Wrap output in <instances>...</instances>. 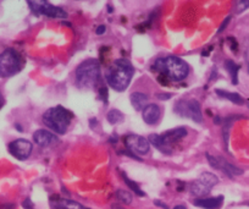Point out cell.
Returning <instances> with one entry per match:
<instances>
[{
	"mask_svg": "<svg viewBox=\"0 0 249 209\" xmlns=\"http://www.w3.org/2000/svg\"><path fill=\"white\" fill-rule=\"evenodd\" d=\"M135 74L132 64L127 59H117L105 70V80L117 92H124L130 86Z\"/></svg>",
	"mask_w": 249,
	"mask_h": 209,
	"instance_id": "cell-1",
	"label": "cell"
},
{
	"mask_svg": "<svg viewBox=\"0 0 249 209\" xmlns=\"http://www.w3.org/2000/svg\"><path fill=\"white\" fill-rule=\"evenodd\" d=\"M153 69L159 71L167 80L174 81V82L183 81L190 74V66L187 65V62L174 55L157 59V61L153 65Z\"/></svg>",
	"mask_w": 249,
	"mask_h": 209,
	"instance_id": "cell-2",
	"label": "cell"
},
{
	"mask_svg": "<svg viewBox=\"0 0 249 209\" xmlns=\"http://www.w3.org/2000/svg\"><path fill=\"white\" fill-rule=\"evenodd\" d=\"M72 117L73 115L70 110L61 105H57V107L50 108L43 114V122L48 129H50L55 133L64 134L68 131Z\"/></svg>",
	"mask_w": 249,
	"mask_h": 209,
	"instance_id": "cell-3",
	"label": "cell"
},
{
	"mask_svg": "<svg viewBox=\"0 0 249 209\" xmlns=\"http://www.w3.org/2000/svg\"><path fill=\"white\" fill-rule=\"evenodd\" d=\"M100 80V64L97 59H88L76 69V83L80 88H94Z\"/></svg>",
	"mask_w": 249,
	"mask_h": 209,
	"instance_id": "cell-4",
	"label": "cell"
},
{
	"mask_svg": "<svg viewBox=\"0 0 249 209\" xmlns=\"http://www.w3.org/2000/svg\"><path fill=\"white\" fill-rule=\"evenodd\" d=\"M23 60L20 53L13 48H8L0 53V77H11L20 73Z\"/></svg>",
	"mask_w": 249,
	"mask_h": 209,
	"instance_id": "cell-5",
	"label": "cell"
},
{
	"mask_svg": "<svg viewBox=\"0 0 249 209\" xmlns=\"http://www.w3.org/2000/svg\"><path fill=\"white\" fill-rule=\"evenodd\" d=\"M217 184H219V179H217L216 175L205 171L200 175L199 179L193 181V184L191 185V192H192V194L197 196L198 198H203V196L209 194L210 191Z\"/></svg>",
	"mask_w": 249,
	"mask_h": 209,
	"instance_id": "cell-6",
	"label": "cell"
},
{
	"mask_svg": "<svg viewBox=\"0 0 249 209\" xmlns=\"http://www.w3.org/2000/svg\"><path fill=\"white\" fill-rule=\"evenodd\" d=\"M35 15H44L52 19H68V13L59 6H54L47 1H27Z\"/></svg>",
	"mask_w": 249,
	"mask_h": 209,
	"instance_id": "cell-7",
	"label": "cell"
},
{
	"mask_svg": "<svg viewBox=\"0 0 249 209\" xmlns=\"http://www.w3.org/2000/svg\"><path fill=\"white\" fill-rule=\"evenodd\" d=\"M175 112L178 115L184 117H190L193 121L196 122H202L203 121V114H202V108L198 100L191 99V100H181L176 104Z\"/></svg>",
	"mask_w": 249,
	"mask_h": 209,
	"instance_id": "cell-8",
	"label": "cell"
},
{
	"mask_svg": "<svg viewBox=\"0 0 249 209\" xmlns=\"http://www.w3.org/2000/svg\"><path fill=\"white\" fill-rule=\"evenodd\" d=\"M33 146L30 141L23 138H18L9 143V152L13 157L18 160H26L30 158L32 153Z\"/></svg>",
	"mask_w": 249,
	"mask_h": 209,
	"instance_id": "cell-9",
	"label": "cell"
},
{
	"mask_svg": "<svg viewBox=\"0 0 249 209\" xmlns=\"http://www.w3.org/2000/svg\"><path fill=\"white\" fill-rule=\"evenodd\" d=\"M124 143L127 146L128 151L132 152L133 154L137 153L140 155H144L149 152V141L144 138V137L138 136V134H130V136H127L126 139H124Z\"/></svg>",
	"mask_w": 249,
	"mask_h": 209,
	"instance_id": "cell-10",
	"label": "cell"
},
{
	"mask_svg": "<svg viewBox=\"0 0 249 209\" xmlns=\"http://www.w3.org/2000/svg\"><path fill=\"white\" fill-rule=\"evenodd\" d=\"M33 139H35V142L38 146H40V147H49L53 143L56 142L57 137L56 134L48 131V130H37L33 133Z\"/></svg>",
	"mask_w": 249,
	"mask_h": 209,
	"instance_id": "cell-11",
	"label": "cell"
},
{
	"mask_svg": "<svg viewBox=\"0 0 249 209\" xmlns=\"http://www.w3.org/2000/svg\"><path fill=\"white\" fill-rule=\"evenodd\" d=\"M160 115H161V110H160L159 105L157 104H148L142 112L143 120L148 125L157 124L160 119Z\"/></svg>",
	"mask_w": 249,
	"mask_h": 209,
	"instance_id": "cell-12",
	"label": "cell"
},
{
	"mask_svg": "<svg viewBox=\"0 0 249 209\" xmlns=\"http://www.w3.org/2000/svg\"><path fill=\"white\" fill-rule=\"evenodd\" d=\"M195 206L204 209H220L224 203V196L209 197V198H197L193 201Z\"/></svg>",
	"mask_w": 249,
	"mask_h": 209,
	"instance_id": "cell-13",
	"label": "cell"
},
{
	"mask_svg": "<svg viewBox=\"0 0 249 209\" xmlns=\"http://www.w3.org/2000/svg\"><path fill=\"white\" fill-rule=\"evenodd\" d=\"M186 136H187V130L184 129V127H177V129L169 130V131L164 132V133L161 134V137L164 138L165 142L169 143V145H171V143L174 142H177V141H179V139H182Z\"/></svg>",
	"mask_w": 249,
	"mask_h": 209,
	"instance_id": "cell-14",
	"label": "cell"
},
{
	"mask_svg": "<svg viewBox=\"0 0 249 209\" xmlns=\"http://www.w3.org/2000/svg\"><path fill=\"white\" fill-rule=\"evenodd\" d=\"M148 141H149V143H152L158 151H160V152L164 153V154H171L172 153L171 145L165 142L164 138L161 137V134H150Z\"/></svg>",
	"mask_w": 249,
	"mask_h": 209,
	"instance_id": "cell-15",
	"label": "cell"
},
{
	"mask_svg": "<svg viewBox=\"0 0 249 209\" xmlns=\"http://www.w3.org/2000/svg\"><path fill=\"white\" fill-rule=\"evenodd\" d=\"M52 209H87L81 203L66 198H56L52 201Z\"/></svg>",
	"mask_w": 249,
	"mask_h": 209,
	"instance_id": "cell-16",
	"label": "cell"
},
{
	"mask_svg": "<svg viewBox=\"0 0 249 209\" xmlns=\"http://www.w3.org/2000/svg\"><path fill=\"white\" fill-rule=\"evenodd\" d=\"M217 159H219V165H220L219 170L224 171L225 174L229 175L230 177L238 176V175L243 174V170L239 169V168H237V167H234V165H232L231 163H229L227 160H225L224 158L217 157Z\"/></svg>",
	"mask_w": 249,
	"mask_h": 209,
	"instance_id": "cell-17",
	"label": "cell"
},
{
	"mask_svg": "<svg viewBox=\"0 0 249 209\" xmlns=\"http://www.w3.org/2000/svg\"><path fill=\"white\" fill-rule=\"evenodd\" d=\"M147 103H148V95H144V93L136 92L131 95V104H132L133 109H136L137 112L144 109V108L147 107Z\"/></svg>",
	"mask_w": 249,
	"mask_h": 209,
	"instance_id": "cell-18",
	"label": "cell"
},
{
	"mask_svg": "<svg viewBox=\"0 0 249 209\" xmlns=\"http://www.w3.org/2000/svg\"><path fill=\"white\" fill-rule=\"evenodd\" d=\"M225 67H226V70L230 73V75H231L232 83H233V85H237V83H238L239 71L238 65L234 64V61H232V60H226V61H225Z\"/></svg>",
	"mask_w": 249,
	"mask_h": 209,
	"instance_id": "cell-19",
	"label": "cell"
},
{
	"mask_svg": "<svg viewBox=\"0 0 249 209\" xmlns=\"http://www.w3.org/2000/svg\"><path fill=\"white\" fill-rule=\"evenodd\" d=\"M216 95H220L221 98H225V99L230 100V102L234 103V104L242 105L244 103L243 98H242L239 95H237V93H230V92H226V91L216 90Z\"/></svg>",
	"mask_w": 249,
	"mask_h": 209,
	"instance_id": "cell-20",
	"label": "cell"
},
{
	"mask_svg": "<svg viewBox=\"0 0 249 209\" xmlns=\"http://www.w3.org/2000/svg\"><path fill=\"white\" fill-rule=\"evenodd\" d=\"M124 114H122V113L117 109L110 110L107 115V120L109 121V124H111V125L119 124V122H121L122 120H124Z\"/></svg>",
	"mask_w": 249,
	"mask_h": 209,
	"instance_id": "cell-21",
	"label": "cell"
},
{
	"mask_svg": "<svg viewBox=\"0 0 249 209\" xmlns=\"http://www.w3.org/2000/svg\"><path fill=\"white\" fill-rule=\"evenodd\" d=\"M116 198L119 199V202H121L124 206H128V204L132 203V194L128 191H124V190H117L116 193H115Z\"/></svg>",
	"mask_w": 249,
	"mask_h": 209,
	"instance_id": "cell-22",
	"label": "cell"
},
{
	"mask_svg": "<svg viewBox=\"0 0 249 209\" xmlns=\"http://www.w3.org/2000/svg\"><path fill=\"white\" fill-rule=\"evenodd\" d=\"M122 179H124V181L126 182V185H127V186L130 187V189L132 190V191L135 192V193L137 194V196H140V197H144L145 196V193L142 191V190L140 189V186H138L137 182H135V181H132V180L128 179L127 175L122 174Z\"/></svg>",
	"mask_w": 249,
	"mask_h": 209,
	"instance_id": "cell-23",
	"label": "cell"
},
{
	"mask_svg": "<svg viewBox=\"0 0 249 209\" xmlns=\"http://www.w3.org/2000/svg\"><path fill=\"white\" fill-rule=\"evenodd\" d=\"M248 8H249V1H247V0H242V1H238V3L236 4V13L241 14L243 13V11H246Z\"/></svg>",
	"mask_w": 249,
	"mask_h": 209,
	"instance_id": "cell-24",
	"label": "cell"
},
{
	"mask_svg": "<svg viewBox=\"0 0 249 209\" xmlns=\"http://www.w3.org/2000/svg\"><path fill=\"white\" fill-rule=\"evenodd\" d=\"M230 20H231V16H229V18H226L224 20V22L221 23V25H220V27H219V31H217V33H221V32H224L225 31V28H226V26L229 25L230 23Z\"/></svg>",
	"mask_w": 249,
	"mask_h": 209,
	"instance_id": "cell-25",
	"label": "cell"
},
{
	"mask_svg": "<svg viewBox=\"0 0 249 209\" xmlns=\"http://www.w3.org/2000/svg\"><path fill=\"white\" fill-rule=\"evenodd\" d=\"M105 32H107V26H105V25H100V26H98L97 30H95V33H97L98 36L104 35Z\"/></svg>",
	"mask_w": 249,
	"mask_h": 209,
	"instance_id": "cell-26",
	"label": "cell"
},
{
	"mask_svg": "<svg viewBox=\"0 0 249 209\" xmlns=\"http://www.w3.org/2000/svg\"><path fill=\"white\" fill-rule=\"evenodd\" d=\"M22 206H23V208H25V209H33V203H32V201H31L30 198L25 199V201H23V203H22Z\"/></svg>",
	"mask_w": 249,
	"mask_h": 209,
	"instance_id": "cell-27",
	"label": "cell"
},
{
	"mask_svg": "<svg viewBox=\"0 0 249 209\" xmlns=\"http://www.w3.org/2000/svg\"><path fill=\"white\" fill-rule=\"evenodd\" d=\"M157 97L159 98L160 100H167L171 98V95H169V93H158Z\"/></svg>",
	"mask_w": 249,
	"mask_h": 209,
	"instance_id": "cell-28",
	"label": "cell"
},
{
	"mask_svg": "<svg viewBox=\"0 0 249 209\" xmlns=\"http://www.w3.org/2000/svg\"><path fill=\"white\" fill-rule=\"evenodd\" d=\"M99 93H100V97H102V99H104V100H105V103H107V88H105V87H102V88H100Z\"/></svg>",
	"mask_w": 249,
	"mask_h": 209,
	"instance_id": "cell-29",
	"label": "cell"
},
{
	"mask_svg": "<svg viewBox=\"0 0 249 209\" xmlns=\"http://www.w3.org/2000/svg\"><path fill=\"white\" fill-rule=\"evenodd\" d=\"M16 206L14 203H5L0 206V209H15Z\"/></svg>",
	"mask_w": 249,
	"mask_h": 209,
	"instance_id": "cell-30",
	"label": "cell"
},
{
	"mask_svg": "<svg viewBox=\"0 0 249 209\" xmlns=\"http://www.w3.org/2000/svg\"><path fill=\"white\" fill-rule=\"evenodd\" d=\"M174 209H187V207L184 204H178V206L174 207Z\"/></svg>",
	"mask_w": 249,
	"mask_h": 209,
	"instance_id": "cell-31",
	"label": "cell"
},
{
	"mask_svg": "<svg viewBox=\"0 0 249 209\" xmlns=\"http://www.w3.org/2000/svg\"><path fill=\"white\" fill-rule=\"evenodd\" d=\"M3 105H4V98L3 95H1V93H0V109L3 108Z\"/></svg>",
	"mask_w": 249,
	"mask_h": 209,
	"instance_id": "cell-32",
	"label": "cell"
},
{
	"mask_svg": "<svg viewBox=\"0 0 249 209\" xmlns=\"http://www.w3.org/2000/svg\"><path fill=\"white\" fill-rule=\"evenodd\" d=\"M111 209H124V208H122V207L119 206V204H112Z\"/></svg>",
	"mask_w": 249,
	"mask_h": 209,
	"instance_id": "cell-33",
	"label": "cell"
},
{
	"mask_svg": "<svg viewBox=\"0 0 249 209\" xmlns=\"http://www.w3.org/2000/svg\"><path fill=\"white\" fill-rule=\"evenodd\" d=\"M248 73H249V66H248Z\"/></svg>",
	"mask_w": 249,
	"mask_h": 209,
	"instance_id": "cell-34",
	"label": "cell"
},
{
	"mask_svg": "<svg viewBox=\"0 0 249 209\" xmlns=\"http://www.w3.org/2000/svg\"><path fill=\"white\" fill-rule=\"evenodd\" d=\"M248 108H249V103H248Z\"/></svg>",
	"mask_w": 249,
	"mask_h": 209,
	"instance_id": "cell-35",
	"label": "cell"
}]
</instances>
